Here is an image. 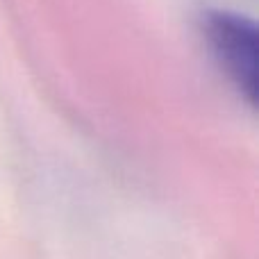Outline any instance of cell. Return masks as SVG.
<instances>
[{"label": "cell", "mask_w": 259, "mask_h": 259, "mask_svg": "<svg viewBox=\"0 0 259 259\" xmlns=\"http://www.w3.org/2000/svg\"><path fill=\"white\" fill-rule=\"evenodd\" d=\"M207 36L216 57L239 91L255 105L257 96V27L250 18L230 12H211L207 16Z\"/></svg>", "instance_id": "1"}]
</instances>
